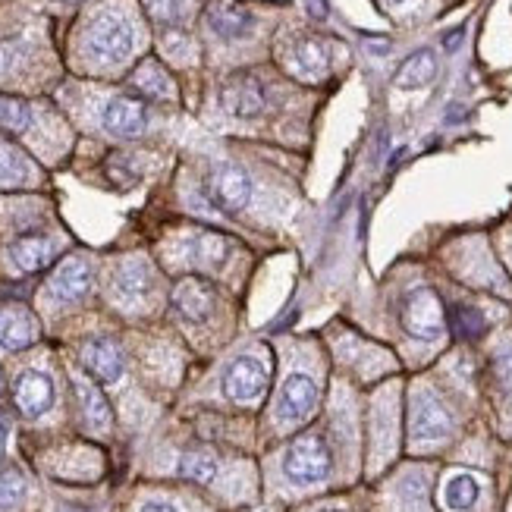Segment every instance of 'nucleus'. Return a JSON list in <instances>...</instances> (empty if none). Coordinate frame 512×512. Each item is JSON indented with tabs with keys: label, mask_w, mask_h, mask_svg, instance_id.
<instances>
[{
	"label": "nucleus",
	"mask_w": 512,
	"mask_h": 512,
	"mask_svg": "<svg viewBox=\"0 0 512 512\" xmlns=\"http://www.w3.org/2000/svg\"><path fill=\"white\" fill-rule=\"evenodd\" d=\"M132 44H136V35H132L129 19L120 13H101L85 29V54L98 63H123L132 54Z\"/></svg>",
	"instance_id": "obj_1"
},
{
	"label": "nucleus",
	"mask_w": 512,
	"mask_h": 512,
	"mask_svg": "<svg viewBox=\"0 0 512 512\" xmlns=\"http://www.w3.org/2000/svg\"><path fill=\"white\" fill-rule=\"evenodd\" d=\"M333 469V459L324 437L318 434H308L299 437L293 447H289L286 459H283V472L286 478L299 484V487H311V484H321Z\"/></svg>",
	"instance_id": "obj_2"
},
{
	"label": "nucleus",
	"mask_w": 512,
	"mask_h": 512,
	"mask_svg": "<svg viewBox=\"0 0 512 512\" xmlns=\"http://www.w3.org/2000/svg\"><path fill=\"white\" fill-rule=\"evenodd\" d=\"M399 321H403V327L415 340H440V333H443L440 299L425 286L412 289V293L403 299V308H399Z\"/></svg>",
	"instance_id": "obj_3"
},
{
	"label": "nucleus",
	"mask_w": 512,
	"mask_h": 512,
	"mask_svg": "<svg viewBox=\"0 0 512 512\" xmlns=\"http://www.w3.org/2000/svg\"><path fill=\"white\" fill-rule=\"evenodd\" d=\"M208 198L211 205L236 214L252 202V180L249 173L236 164H217L208 176Z\"/></svg>",
	"instance_id": "obj_4"
},
{
	"label": "nucleus",
	"mask_w": 512,
	"mask_h": 512,
	"mask_svg": "<svg viewBox=\"0 0 512 512\" xmlns=\"http://www.w3.org/2000/svg\"><path fill=\"white\" fill-rule=\"evenodd\" d=\"M453 434V418L431 393H415L409 412V437L412 443H440Z\"/></svg>",
	"instance_id": "obj_5"
},
{
	"label": "nucleus",
	"mask_w": 512,
	"mask_h": 512,
	"mask_svg": "<svg viewBox=\"0 0 512 512\" xmlns=\"http://www.w3.org/2000/svg\"><path fill=\"white\" fill-rule=\"evenodd\" d=\"M220 104L230 117H242V120H252L258 117L267 95H264V82L255 73H236L224 82V92H220Z\"/></svg>",
	"instance_id": "obj_6"
},
{
	"label": "nucleus",
	"mask_w": 512,
	"mask_h": 512,
	"mask_svg": "<svg viewBox=\"0 0 512 512\" xmlns=\"http://www.w3.org/2000/svg\"><path fill=\"white\" fill-rule=\"evenodd\" d=\"M205 26L224 41H239L255 29V13L242 0H211L205 10Z\"/></svg>",
	"instance_id": "obj_7"
},
{
	"label": "nucleus",
	"mask_w": 512,
	"mask_h": 512,
	"mask_svg": "<svg viewBox=\"0 0 512 512\" xmlns=\"http://www.w3.org/2000/svg\"><path fill=\"white\" fill-rule=\"evenodd\" d=\"M318 403V387L308 374H293L286 377V384L277 399V418L283 425H302V421L315 412Z\"/></svg>",
	"instance_id": "obj_8"
},
{
	"label": "nucleus",
	"mask_w": 512,
	"mask_h": 512,
	"mask_svg": "<svg viewBox=\"0 0 512 512\" xmlns=\"http://www.w3.org/2000/svg\"><path fill=\"white\" fill-rule=\"evenodd\" d=\"M267 387V368L255 355H242L224 374V393L236 403H252Z\"/></svg>",
	"instance_id": "obj_9"
},
{
	"label": "nucleus",
	"mask_w": 512,
	"mask_h": 512,
	"mask_svg": "<svg viewBox=\"0 0 512 512\" xmlns=\"http://www.w3.org/2000/svg\"><path fill=\"white\" fill-rule=\"evenodd\" d=\"M214 305H217V289L202 277H186L173 286V308L180 311L186 321H195V324L208 321Z\"/></svg>",
	"instance_id": "obj_10"
},
{
	"label": "nucleus",
	"mask_w": 512,
	"mask_h": 512,
	"mask_svg": "<svg viewBox=\"0 0 512 512\" xmlns=\"http://www.w3.org/2000/svg\"><path fill=\"white\" fill-rule=\"evenodd\" d=\"M101 126L110 132V136L120 139H132L148 126V110L139 98H110L101 110Z\"/></svg>",
	"instance_id": "obj_11"
},
{
	"label": "nucleus",
	"mask_w": 512,
	"mask_h": 512,
	"mask_svg": "<svg viewBox=\"0 0 512 512\" xmlns=\"http://www.w3.org/2000/svg\"><path fill=\"white\" fill-rule=\"evenodd\" d=\"M88 289H92V264L79 255L66 258L48 280V296L54 302H76Z\"/></svg>",
	"instance_id": "obj_12"
},
{
	"label": "nucleus",
	"mask_w": 512,
	"mask_h": 512,
	"mask_svg": "<svg viewBox=\"0 0 512 512\" xmlns=\"http://www.w3.org/2000/svg\"><path fill=\"white\" fill-rule=\"evenodd\" d=\"M13 403L22 415L38 418L54 406V384L48 374L41 371H26L13 387Z\"/></svg>",
	"instance_id": "obj_13"
},
{
	"label": "nucleus",
	"mask_w": 512,
	"mask_h": 512,
	"mask_svg": "<svg viewBox=\"0 0 512 512\" xmlns=\"http://www.w3.org/2000/svg\"><path fill=\"white\" fill-rule=\"evenodd\" d=\"M82 365L101 384H117L120 377H123V368H126L123 352H120V346L114 340H92V343H85Z\"/></svg>",
	"instance_id": "obj_14"
},
{
	"label": "nucleus",
	"mask_w": 512,
	"mask_h": 512,
	"mask_svg": "<svg viewBox=\"0 0 512 512\" xmlns=\"http://www.w3.org/2000/svg\"><path fill=\"white\" fill-rule=\"evenodd\" d=\"M327 66H330V51H327V41L321 38H302L296 41L293 54H289V70L308 82L324 79Z\"/></svg>",
	"instance_id": "obj_15"
},
{
	"label": "nucleus",
	"mask_w": 512,
	"mask_h": 512,
	"mask_svg": "<svg viewBox=\"0 0 512 512\" xmlns=\"http://www.w3.org/2000/svg\"><path fill=\"white\" fill-rule=\"evenodd\" d=\"M35 321L22 305L0 308V346L4 349H29L35 343Z\"/></svg>",
	"instance_id": "obj_16"
},
{
	"label": "nucleus",
	"mask_w": 512,
	"mask_h": 512,
	"mask_svg": "<svg viewBox=\"0 0 512 512\" xmlns=\"http://www.w3.org/2000/svg\"><path fill=\"white\" fill-rule=\"evenodd\" d=\"M57 255V242L48 236H19L10 246V261L19 267L22 274H32L48 267Z\"/></svg>",
	"instance_id": "obj_17"
},
{
	"label": "nucleus",
	"mask_w": 512,
	"mask_h": 512,
	"mask_svg": "<svg viewBox=\"0 0 512 512\" xmlns=\"http://www.w3.org/2000/svg\"><path fill=\"white\" fill-rule=\"evenodd\" d=\"M230 255V239L220 233H192L183 239V258L195 267H220Z\"/></svg>",
	"instance_id": "obj_18"
},
{
	"label": "nucleus",
	"mask_w": 512,
	"mask_h": 512,
	"mask_svg": "<svg viewBox=\"0 0 512 512\" xmlns=\"http://www.w3.org/2000/svg\"><path fill=\"white\" fill-rule=\"evenodd\" d=\"M151 289V271L145 261H129L123 264L117 277H114V299L123 305V308H132L139 305Z\"/></svg>",
	"instance_id": "obj_19"
},
{
	"label": "nucleus",
	"mask_w": 512,
	"mask_h": 512,
	"mask_svg": "<svg viewBox=\"0 0 512 512\" xmlns=\"http://www.w3.org/2000/svg\"><path fill=\"white\" fill-rule=\"evenodd\" d=\"M434 76H437V57H434V51L425 48L399 66L393 82H396V88H403V92H415V88H425L428 82H434Z\"/></svg>",
	"instance_id": "obj_20"
},
{
	"label": "nucleus",
	"mask_w": 512,
	"mask_h": 512,
	"mask_svg": "<svg viewBox=\"0 0 512 512\" xmlns=\"http://www.w3.org/2000/svg\"><path fill=\"white\" fill-rule=\"evenodd\" d=\"M73 390H76V396H79V403H82V412H85V418H88V425L92 428H98V431H104V428H110V406H107V399L101 396V390L88 381L85 374H73Z\"/></svg>",
	"instance_id": "obj_21"
},
{
	"label": "nucleus",
	"mask_w": 512,
	"mask_h": 512,
	"mask_svg": "<svg viewBox=\"0 0 512 512\" xmlns=\"http://www.w3.org/2000/svg\"><path fill=\"white\" fill-rule=\"evenodd\" d=\"M132 88L136 92H142L145 98H158V101H164V98H173V82H170V76L164 73V66L161 63H154V60H145L136 73H132Z\"/></svg>",
	"instance_id": "obj_22"
},
{
	"label": "nucleus",
	"mask_w": 512,
	"mask_h": 512,
	"mask_svg": "<svg viewBox=\"0 0 512 512\" xmlns=\"http://www.w3.org/2000/svg\"><path fill=\"white\" fill-rule=\"evenodd\" d=\"M478 494H481V484L469 472H459L443 484V503H447V509H453V512L472 509L478 503Z\"/></svg>",
	"instance_id": "obj_23"
},
{
	"label": "nucleus",
	"mask_w": 512,
	"mask_h": 512,
	"mask_svg": "<svg viewBox=\"0 0 512 512\" xmlns=\"http://www.w3.org/2000/svg\"><path fill=\"white\" fill-rule=\"evenodd\" d=\"M180 475L195 484H211L217 475V459L205 450H192L180 459Z\"/></svg>",
	"instance_id": "obj_24"
},
{
	"label": "nucleus",
	"mask_w": 512,
	"mask_h": 512,
	"mask_svg": "<svg viewBox=\"0 0 512 512\" xmlns=\"http://www.w3.org/2000/svg\"><path fill=\"white\" fill-rule=\"evenodd\" d=\"M29 180V161L10 145H0V189L22 186Z\"/></svg>",
	"instance_id": "obj_25"
},
{
	"label": "nucleus",
	"mask_w": 512,
	"mask_h": 512,
	"mask_svg": "<svg viewBox=\"0 0 512 512\" xmlns=\"http://www.w3.org/2000/svg\"><path fill=\"white\" fill-rule=\"evenodd\" d=\"M29 123H32V107L26 101L0 95V129H7V132H26Z\"/></svg>",
	"instance_id": "obj_26"
},
{
	"label": "nucleus",
	"mask_w": 512,
	"mask_h": 512,
	"mask_svg": "<svg viewBox=\"0 0 512 512\" xmlns=\"http://www.w3.org/2000/svg\"><path fill=\"white\" fill-rule=\"evenodd\" d=\"M186 7H189V0H145L148 16L154 22H161V26H176V22H183Z\"/></svg>",
	"instance_id": "obj_27"
},
{
	"label": "nucleus",
	"mask_w": 512,
	"mask_h": 512,
	"mask_svg": "<svg viewBox=\"0 0 512 512\" xmlns=\"http://www.w3.org/2000/svg\"><path fill=\"white\" fill-rule=\"evenodd\" d=\"M29 57V44L26 38H7L0 41V76H10L13 70H19Z\"/></svg>",
	"instance_id": "obj_28"
},
{
	"label": "nucleus",
	"mask_w": 512,
	"mask_h": 512,
	"mask_svg": "<svg viewBox=\"0 0 512 512\" xmlns=\"http://www.w3.org/2000/svg\"><path fill=\"white\" fill-rule=\"evenodd\" d=\"M453 330L459 333V337H478V333L484 330V318L481 311L472 308V305H456L453 308Z\"/></svg>",
	"instance_id": "obj_29"
},
{
	"label": "nucleus",
	"mask_w": 512,
	"mask_h": 512,
	"mask_svg": "<svg viewBox=\"0 0 512 512\" xmlns=\"http://www.w3.org/2000/svg\"><path fill=\"white\" fill-rule=\"evenodd\" d=\"M26 494V481L16 469H0V509H10Z\"/></svg>",
	"instance_id": "obj_30"
},
{
	"label": "nucleus",
	"mask_w": 512,
	"mask_h": 512,
	"mask_svg": "<svg viewBox=\"0 0 512 512\" xmlns=\"http://www.w3.org/2000/svg\"><path fill=\"white\" fill-rule=\"evenodd\" d=\"M494 377L503 393H512V346L494 355Z\"/></svg>",
	"instance_id": "obj_31"
},
{
	"label": "nucleus",
	"mask_w": 512,
	"mask_h": 512,
	"mask_svg": "<svg viewBox=\"0 0 512 512\" xmlns=\"http://www.w3.org/2000/svg\"><path fill=\"white\" fill-rule=\"evenodd\" d=\"M308 10H311V16L324 19L327 16V0H308Z\"/></svg>",
	"instance_id": "obj_32"
},
{
	"label": "nucleus",
	"mask_w": 512,
	"mask_h": 512,
	"mask_svg": "<svg viewBox=\"0 0 512 512\" xmlns=\"http://www.w3.org/2000/svg\"><path fill=\"white\" fill-rule=\"evenodd\" d=\"M142 512H176L170 503H148V506H142Z\"/></svg>",
	"instance_id": "obj_33"
},
{
	"label": "nucleus",
	"mask_w": 512,
	"mask_h": 512,
	"mask_svg": "<svg viewBox=\"0 0 512 512\" xmlns=\"http://www.w3.org/2000/svg\"><path fill=\"white\" fill-rule=\"evenodd\" d=\"M7 447V425H4V418H0V453H4Z\"/></svg>",
	"instance_id": "obj_34"
},
{
	"label": "nucleus",
	"mask_w": 512,
	"mask_h": 512,
	"mask_svg": "<svg viewBox=\"0 0 512 512\" xmlns=\"http://www.w3.org/2000/svg\"><path fill=\"white\" fill-rule=\"evenodd\" d=\"M324 512H337V509H324Z\"/></svg>",
	"instance_id": "obj_35"
},
{
	"label": "nucleus",
	"mask_w": 512,
	"mask_h": 512,
	"mask_svg": "<svg viewBox=\"0 0 512 512\" xmlns=\"http://www.w3.org/2000/svg\"><path fill=\"white\" fill-rule=\"evenodd\" d=\"M390 4H399V0H390Z\"/></svg>",
	"instance_id": "obj_36"
}]
</instances>
